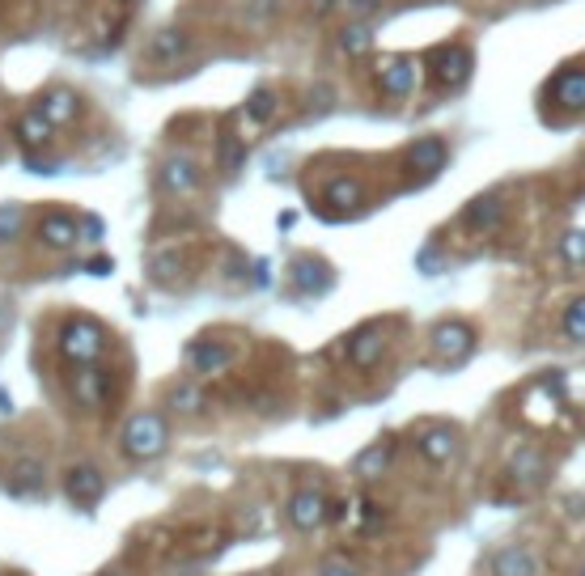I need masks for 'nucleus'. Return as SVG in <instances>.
Instances as JSON below:
<instances>
[{
    "mask_svg": "<svg viewBox=\"0 0 585 576\" xmlns=\"http://www.w3.org/2000/svg\"><path fill=\"white\" fill-rule=\"evenodd\" d=\"M60 356L68 360V365H98V360L106 356V348H111V339H106V327L85 314H73L60 327Z\"/></svg>",
    "mask_w": 585,
    "mask_h": 576,
    "instance_id": "f257e3e1",
    "label": "nucleus"
},
{
    "mask_svg": "<svg viewBox=\"0 0 585 576\" xmlns=\"http://www.w3.org/2000/svg\"><path fill=\"white\" fill-rule=\"evenodd\" d=\"M166 441H170V428H166V416H157V411H136V416L123 424V437H119L123 454L132 462L157 458L166 449Z\"/></svg>",
    "mask_w": 585,
    "mask_h": 576,
    "instance_id": "f03ea898",
    "label": "nucleus"
},
{
    "mask_svg": "<svg viewBox=\"0 0 585 576\" xmlns=\"http://www.w3.org/2000/svg\"><path fill=\"white\" fill-rule=\"evenodd\" d=\"M374 85L382 98H395V102L412 98L420 85V64L412 56H382L374 64Z\"/></svg>",
    "mask_w": 585,
    "mask_h": 576,
    "instance_id": "7ed1b4c3",
    "label": "nucleus"
},
{
    "mask_svg": "<svg viewBox=\"0 0 585 576\" xmlns=\"http://www.w3.org/2000/svg\"><path fill=\"white\" fill-rule=\"evenodd\" d=\"M471 68H475V56H471V47L463 43H446V47H437L433 51V68H429V77L437 89H463L471 81Z\"/></svg>",
    "mask_w": 585,
    "mask_h": 576,
    "instance_id": "20e7f679",
    "label": "nucleus"
},
{
    "mask_svg": "<svg viewBox=\"0 0 585 576\" xmlns=\"http://www.w3.org/2000/svg\"><path fill=\"white\" fill-rule=\"evenodd\" d=\"M34 111H39L51 128H68V123H77L85 115V98L68 85H47L43 94L34 98Z\"/></svg>",
    "mask_w": 585,
    "mask_h": 576,
    "instance_id": "39448f33",
    "label": "nucleus"
},
{
    "mask_svg": "<svg viewBox=\"0 0 585 576\" xmlns=\"http://www.w3.org/2000/svg\"><path fill=\"white\" fill-rule=\"evenodd\" d=\"M433 352H437L441 365H463V360L475 352V331L458 318L437 322L433 327Z\"/></svg>",
    "mask_w": 585,
    "mask_h": 576,
    "instance_id": "423d86ee",
    "label": "nucleus"
},
{
    "mask_svg": "<svg viewBox=\"0 0 585 576\" xmlns=\"http://www.w3.org/2000/svg\"><path fill=\"white\" fill-rule=\"evenodd\" d=\"M234 360H238V348L221 344V339H195V344L187 348V369L200 373V377H221Z\"/></svg>",
    "mask_w": 585,
    "mask_h": 576,
    "instance_id": "0eeeda50",
    "label": "nucleus"
},
{
    "mask_svg": "<svg viewBox=\"0 0 585 576\" xmlns=\"http://www.w3.org/2000/svg\"><path fill=\"white\" fill-rule=\"evenodd\" d=\"M68 394H73L77 407L98 411L106 399H111V390H106V373L98 365H77L73 373H68Z\"/></svg>",
    "mask_w": 585,
    "mask_h": 576,
    "instance_id": "6e6552de",
    "label": "nucleus"
},
{
    "mask_svg": "<svg viewBox=\"0 0 585 576\" xmlns=\"http://www.w3.org/2000/svg\"><path fill=\"white\" fill-rule=\"evenodd\" d=\"M34 238L47 250H73L81 242V225H77V216H68V212H43L39 225H34Z\"/></svg>",
    "mask_w": 585,
    "mask_h": 576,
    "instance_id": "1a4fd4ad",
    "label": "nucleus"
},
{
    "mask_svg": "<svg viewBox=\"0 0 585 576\" xmlns=\"http://www.w3.org/2000/svg\"><path fill=\"white\" fill-rule=\"evenodd\" d=\"M102 492H106V479L94 462H77L64 471V496L73 504H98Z\"/></svg>",
    "mask_w": 585,
    "mask_h": 576,
    "instance_id": "9d476101",
    "label": "nucleus"
},
{
    "mask_svg": "<svg viewBox=\"0 0 585 576\" xmlns=\"http://www.w3.org/2000/svg\"><path fill=\"white\" fill-rule=\"evenodd\" d=\"M547 102L581 115L585 111V68H560L552 85H547Z\"/></svg>",
    "mask_w": 585,
    "mask_h": 576,
    "instance_id": "9b49d317",
    "label": "nucleus"
},
{
    "mask_svg": "<svg viewBox=\"0 0 585 576\" xmlns=\"http://www.w3.org/2000/svg\"><path fill=\"white\" fill-rule=\"evenodd\" d=\"M416 454L433 466H446L458 454V432L446 424H433V428H420L416 432Z\"/></svg>",
    "mask_w": 585,
    "mask_h": 576,
    "instance_id": "f8f14e48",
    "label": "nucleus"
},
{
    "mask_svg": "<svg viewBox=\"0 0 585 576\" xmlns=\"http://www.w3.org/2000/svg\"><path fill=\"white\" fill-rule=\"evenodd\" d=\"M403 161H407V166H412V170H420L424 178H433V174H437V170L450 161V144L441 140V136H420V140L407 144Z\"/></svg>",
    "mask_w": 585,
    "mask_h": 576,
    "instance_id": "ddd939ff",
    "label": "nucleus"
},
{
    "mask_svg": "<svg viewBox=\"0 0 585 576\" xmlns=\"http://www.w3.org/2000/svg\"><path fill=\"white\" fill-rule=\"evenodd\" d=\"M386 352H390L386 331H361V335H352L348 344H344V356H348L357 369H374V365H382Z\"/></svg>",
    "mask_w": 585,
    "mask_h": 576,
    "instance_id": "4468645a",
    "label": "nucleus"
},
{
    "mask_svg": "<svg viewBox=\"0 0 585 576\" xmlns=\"http://www.w3.org/2000/svg\"><path fill=\"white\" fill-rule=\"evenodd\" d=\"M289 521L297 530H314V526H323L327 521V496L318 492V488H301L293 492L289 500Z\"/></svg>",
    "mask_w": 585,
    "mask_h": 576,
    "instance_id": "2eb2a0df",
    "label": "nucleus"
},
{
    "mask_svg": "<svg viewBox=\"0 0 585 576\" xmlns=\"http://www.w3.org/2000/svg\"><path fill=\"white\" fill-rule=\"evenodd\" d=\"M187 51H191V34L187 30H157L149 39V47H145V60L166 68V64H179Z\"/></svg>",
    "mask_w": 585,
    "mask_h": 576,
    "instance_id": "dca6fc26",
    "label": "nucleus"
},
{
    "mask_svg": "<svg viewBox=\"0 0 585 576\" xmlns=\"http://www.w3.org/2000/svg\"><path fill=\"white\" fill-rule=\"evenodd\" d=\"M204 183V174H200V161L195 157H170L166 166H162V187L170 191V195H191L195 187Z\"/></svg>",
    "mask_w": 585,
    "mask_h": 576,
    "instance_id": "f3484780",
    "label": "nucleus"
},
{
    "mask_svg": "<svg viewBox=\"0 0 585 576\" xmlns=\"http://www.w3.org/2000/svg\"><path fill=\"white\" fill-rule=\"evenodd\" d=\"M13 136L22 140L30 153H43V149H51V140H56V128H51V123L30 106V111H22L13 119Z\"/></svg>",
    "mask_w": 585,
    "mask_h": 576,
    "instance_id": "a211bd4d",
    "label": "nucleus"
},
{
    "mask_svg": "<svg viewBox=\"0 0 585 576\" xmlns=\"http://www.w3.org/2000/svg\"><path fill=\"white\" fill-rule=\"evenodd\" d=\"M492 576H539V560L530 555V547L509 543L492 555Z\"/></svg>",
    "mask_w": 585,
    "mask_h": 576,
    "instance_id": "6ab92c4d",
    "label": "nucleus"
},
{
    "mask_svg": "<svg viewBox=\"0 0 585 576\" xmlns=\"http://www.w3.org/2000/svg\"><path fill=\"white\" fill-rule=\"evenodd\" d=\"M505 221V204H501V195H480V200H471L463 208V225H471L475 233H488Z\"/></svg>",
    "mask_w": 585,
    "mask_h": 576,
    "instance_id": "aec40b11",
    "label": "nucleus"
},
{
    "mask_svg": "<svg viewBox=\"0 0 585 576\" xmlns=\"http://www.w3.org/2000/svg\"><path fill=\"white\" fill-rule=\"evenodd\" d=\"M204 403H208V394H204V386L195 382V377L174 382L170 394H166V407L174 411V416H195V411H204Z\"/></svg>",
    "mask_w": 585,
    "mask_h": 576,
    "instance_id": "412c9836",
    "label": "nucleus"
},
{
    "mask_svg": "<svg viewBox=\"0 0 585 576\" xmlns=\"http://www.w3.org/2000/svg\"><path fill=\"white\" fill-rule=\"evenodd\" d=\"M323 200L335 204L340 212H361L365 208V187L357 183V178H335V183H327Z\"/></svg>",
    "mask_w": 585,
    "mask_h": 576,
    "instance_id": "4be33fe9",
    "label": "nucleus"
},
{
    "mask_svg": "<svg viewBox=\"0 0 585 576\" xmlns=\"http://www.w3.org/2000/svg\"><path fill=\"white\" fill-rule=\"evenodd\" d=\"M331 267L318 263V259H297L293 263V284L301 288V293H323V288H331Z\"/></svg>",
    "mask_w": 585,
    "mask_h": 576,
    "instance_id": "5701e85b",
    "label": "nucleus"
},
{
    "mask_svg": "<svg viewBox=\"0 0 585 576\" xmlns=\"http://www.w3.org/2000/svg\"><path fill=\"white\" fill-rule=\"evenodd\" d=\"M26 225H30V212L22 204H0V246H13L26 238Z\"/></svg>",
    "mask_w": 585,
    "mask_h": 576,
    "instance_id": "b1692460",
    "label": "nucleus"
},
{
    "mask_svg": "<svg viewBox=\"0 0 585 576\" xmlns=\"http://www.w3.org/2000/svg\"><path fill=\"white\" fill-rule=\"evenodd\" d=\"M543 466H547V462H543L539 449H535V445H522L518 454L509 458V475L522 479V483H535V479H543Z\"/></svg>",
    "mask_w": 585,
    "mask_h": 576,
    "instance_id": "393cba45",
    "label": "nucleus"
},
{
    "mask_svg": "<svg viewBox=\"0 0 585 576\" xmlns=\"http://www.w3.org/2000/svg\"><path fill=\"white\" fill-rule=\"evenodd\" d=\"M242 111H246V119H251L255 128H263V123H272V119H276L280 102H276V94H272V89H255V94L246 98V106H242Z\"/></svg>",
    "mask_w": 585,
    "mask_h": 576,
    "instance_id": "a878e982",
    "label": "nucleus"
},
{
    "mask_svg": "<svg viewBox=\"0 0 585 576\" xmlns=\"http://www.w3.org/2000/svg\"><path fill=\"white\" fill-rule=\"evenodd\" d=\"M9 488H13L17 496H39V492H43V466H39V462H17Z\"/></svg>",
    "mask_w": 585,
    "mask_h": 576,
    "instance_id": "bb28decb",
    "label": "nucleus"
},
{
    "mask_svg": "<svg viewBox=\"0 0 585 576\" xmlns=\"http://www.w3.org/2000/svg\"><path fill=\"white\" fill-rule=\"evenodd\" d=\"M386 462H390V441H378V445H369L357 462H352V475L374 479V475H382V471H386Z\"/></svg>",
    "mask_w": 585,
    "mask_h": 576,
    "instance_id": "cd10ccee",
    "label": "nucleus"
},
{
    "mask_svg": "<svg viewBox=\"0 0 585 576\" xmlns=\"http://www.w3.org/2000/svg\"><path fill=\"white\" fill-rule=\"evenodd\" d=\"M374 47V26L369 22H352L348 30H340V51L344 56H365Z\"/></svg>",
    "mask_w": 585,
    "mask_h": 576,
    "instance_id": "c85d7f7f",
    "label": "nucleus"
},
{
    "mask_svg": "<svg viewBox=\"0 0 585 576\" xmlns=\"http://www.w3.org/2000/svg\"><path fill=\"white\" fill-rule=\"evenodd\" d=\"M564 335L573 339V344H585V297H577V301H569V310H564Z\"/></svg>",
    "mask_w": 585,
    "mask_h": 576,
    "instance_id": "c756f323",
    "label": "nucleus"
},
{
    "mask_svg": "<svg viewBox=\"0 0 585 576\" xmlns=\"http://www.w3.org/2000/svg\"><path fill=\"white\" fill-rule=\"evenodd\" d=\"M242 157H246V144H242L238 136H221V157H217V166H221L225 174H234V170L242 166Z\"/></svg>",
    "mask_w": 585,
    "mask_h": 576,
    "instance_id": "7c9ffc66",
    "label": "nucleus"
},
{
    "mask_svg": "<svg viewBox=\"0 0 585 576\" xmlns=\"http://www.w3.org/2000/svg\"><path fill=\"white\" fill-rule=\"evenodd\" d=\"M560 255L569 267H585V229H573V233H564V242H560Z\"/></svg>",
    "mask_w": 585,
    "mask_h": 576,
    "instance_id": "2f4dec72",
    "label": "nucleus"
},
{
    "mask_svg": "<svg viewBox=\"0 0 585 576\" xmlns=\"http://www.w3.org/2000/svg\"><path fill=\"white\" fill-rule=\"evenodd\" d=\"M77 225H81V242H102V233H106V225L98 221V216H77Z\"/></svg>",
    "mask_w": 585,
    "mask_h": 576,
    "instance_id": "473e14b6",
    "label": "nucleus"
},
{
    "mask_svg": "<svg viewBox=\"0 0 585 576\" xmlns=\"http://www.w3.org/2000/svg\"><path fill=\"white\" fill-rule=\"evenodd\" d=\"M318 576H361V572L352 568L348 560H327L323 568H318Z\"/></svg>",
    "mask_w": 585,
    "mask_h": 576,
    "instance_id": "72a5a7b5",
    "label": "nucleus"
},
{
    "mask_svg": "<svg viewBox=\"0 0 585 576\" xmlns=\"http://www.w3.org/2000/svg\"><path fill=\"white\" fill-rule=\"evenodd\" d=\"M344 5H348L352 17H365V13H374V9L382 5V0H344Z\"/></svg>",
    "mask_w": 585,
    "mask_h": 576,
    "instance_id": "f704fd0d",
    "label": "nucleus"
},
{
    "mask_svg": "<svg viewBox=\"0 0 585 576\" xmlns=\"http://www.w3.org/2000/svg\"><path fill=\"white\" fill-rule=\"evenodd\" d=\"M90 272H94V276H106V272H111V259H94Z\"/></svg>",
    "mask_w": 585,
    "mask_h": 576,
    "instance_id": "c9c22d12",
    "label": "nucleus"
},
{
    "mask_svg": "<svg viewBox=\"0 0 585 576\" xmlns=\"http://www.w3.org/2000/svg\"><path fill=\"white\" fill-rule=\"evenodd\" d=\"M0 416H13V407H9V394H0Z\"/></svg>",
    "mask_w": 585,
    "mask_h": 576,
    "instance_id": "e433bc0d",
    "label": "nucleus"
},
{
    "mask_svg": "<svg viewBox=\"0 0 585 576\" xmlns=\"http://www.w3.org/2000/svg\"><path fill=\"white\" fill-rule=\"evenodd\" d=\"M0 161H5V140H0Z\"/></svg>",
    "mask_w": 585,
    "mask_h": 576,
    "instance_id": "4c0bfd02",
    "label": "nucleus"
},
{
    "mask_svg": "<svg viewBox=\"0 0 585 576\" xmlns=\"http://www.w3.org/2000/svg\"><path fill=\"white\" fill-rule=\"evenodd\" d=\"M102 576H119V572H102Z\"/></svg>",
    "mask_w": 585,
    "mask_h": 576,
    "instance_id": "58836bf2",
    "label": "nucleus"
},
{
    "mask_svg": "<svg viewBox=\"0 0 585 576\" xmlns=\"http://www.w3.org/2000/svg\"><path fill=\"white\" fill-rule=\"evenodd\" d=\"M577 576H585V564H581V572H577Z\"/></svg>",
    "mask_w": 585,
    "mask_h": 576,
    "instance_id": "ea45409f",
    "label": "nucleus"
}]
</instances>
